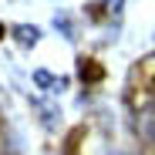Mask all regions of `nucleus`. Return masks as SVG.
I'll list each match as a JSON object with an SVG mask.
<instances>
[{
  "mask_svg": "<svg viewBox=\"0 0 155 155\" xmlns=\"http://www.w3.org/2000/svg\"><path fill=\"white\" fill-rule=\"evenodd\" d=\"M135 132H138L145 142L155 145V101H145V105L138 108V115H135Z\"/></svg>",
  "mask_w": 155,
  "mask_h": 155,
  "instance_id": "1",
  "label": "nucleus"
},
{
  "mask_svg": "<svg viewBox=\"0 0 155 155\" xmlns=\"http://www.w3.org/2000/svg\"><path fill=\"white\" fill-rule=\"evenodd\" d=\"M78 74H81L84 84H94V81L105 78V71H101V64H98L94 58H81V61H78Z\"/></svg>",
  "mask_w": 155,
  "mask_h": 155,
  "instance_id": "2",
  "label": "nucleus"
},
{
  "mask_svg": "<svg viewBox=\"0 0 155 155\" xmlns=\"http://www.w3.org/2000/svg\"><path fill=\"white\" fill-rule=\"evenodd\" d=\"M14 37H17L24 47H34V44L41 41V27H34V24H31V27H27V24H17V27H14Z\"/></svg>",
  "mask_w": 155,
  "mask_h": 155,
  "instance_id": "3",
  "label": "nucleus"
},
{
  "mask_svg": "<svg viewBox=\"0 0 155 155\" xmlns=\"http://www.w3.org/2000/svg\"><path fill=\"white\" fill-rule=\"evenodd\" d=\"M121 4H125V0H108L105 7H108V14H111V17H118V14H121Z\"/></svg>",
  "mask_w": 155,
  "mask_h": 155,
  "instance_id": "4",
  "label": "nucleus"
},
{
  "mask_svg": "<svg viewBox=\"0 0 155 155\" xmlns=\"http://www.w3.org/2000/svg\"><path fill=\"white\" fill-rule=\"evenodd\" d=\"M108 155H128V152H108Z\"/></svg>",
  "mask_w": 155,
  "mask_h": 155,
  "instance_id": "5",
  "label": "nucleus"
}]
</instances>
